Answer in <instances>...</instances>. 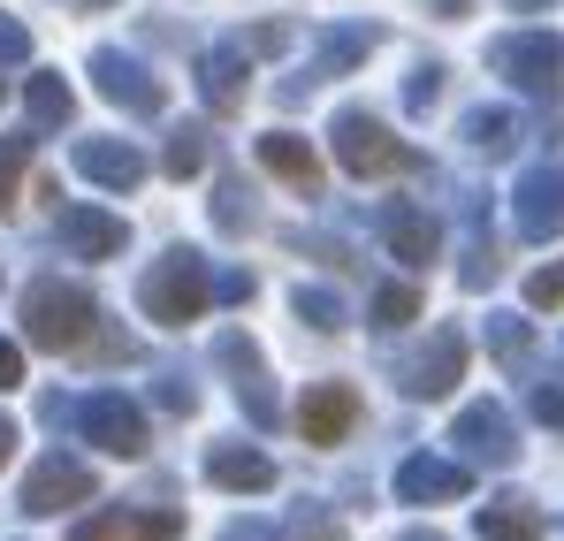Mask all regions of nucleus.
I'll return each mask as SVG.
<instances>
[{
    "instance_id": "nucleus-1",
    "label": "nucleus",
    "mask_w": 564,
    "mask_h": 541,
    "mask_svg": "<svg viewBox=\"0 0 564 541\" xmlns=\"http://www.w3.org/2000/svg\"><path fill=\"white\" fill-rule=\"evenodd\" d=\"M206 305H214V268H206V252H191V245H169L153 268L138 274V313L161 321V328H184Z\"/></svg>"
},
{
    "instance_id": "nucleus-2",
    "label": "nucleus",
    "mask_w": 564,
    "mask_h": 541,
    "mask_svg": "<svg viewBox=\"0 0 564 541\" xmlns=\"http://www.w3.org/2000/svg\"><path fill=\"white\" fill-rule=\"evenodd\" d=\"M93 321H99V305H93L85 282L39 274V282L23 290V344H39V351H85Z\"/></svg>"
},
{
    "instance_id": "nucleus-3",
    "label": "nucleus",
    "mask_w": 564,
    "mask_h": 541,
    "mask_svg": "<svg viewBox=\"0 0 564 541\" xmlns=\"http://www.w3.org/2000/svg\"><path fill=\"white\" fill-rule=\"evenodd\" d=\"M69 435H85V443L107 451V457H138L145 451V412H138L122 389H85V397L69 404Z\"/></svg>"
},
{
    "instance_id": "nucleus-4",
    "label": "nucleus",
    "mask_w": 564,
    "mask_h": 541,
    "mask_svg": "<svg viewBox=\"0 0 564 541\" xmlns=\"http://www.w3.org/2000/svg\"><path fill=\"white\" fill-rule=\"evenodd\" d=\"M488 69L511 77L519 91H534V99H557L564 91V39H550V31H503L488 46Z\"/></svg>"
},
{
    "instance_id": "nucleus-5",
    "label": "nucleus",
    "mask_w": 564,
    "mask_h": 541,
    "mask_svg": "<svg viewBox=\"0 0 564 541\" xmlns=\"http://www.w3.org/2000/svg\"><path fill=\"white\" fill-rule=\"evenodd\" d=\"M93 465L77 451H46L31 473H23V496H15V511L23 519H54V511H69V504H93Z\"/></svg>"
},
{
    "instance_id": "nucleus-6",
    "label": "nucleus",
    "mask_w": 564,
    "mask_h": 541,
    "mask_svg": "<svg viewBox=\"0 0 564 541\" xmlns=\"http://www.w3.org/2000/svg\"><path fill=\"white\" fill-rule=\"evenodd\" d=\"M328 138H336V169H351V176H389V169H412V153L389 138V122L367 115V107H344L336 122H328Z\"/></svg>"
},
{
    "instance_id": "nucleus-7",
    "label": "nucleus",
    "mask_w": 564,
    "mask_h": 541,
    "mask_svg": "<svg viewBox=\"0 0 564 541\" xmlns=\"http://www.w3.org/2000/svg\"><path fill=\"white\" fill-rule=\"evenodd\" d=\"M375 46H381V31H375V23H344V31H321L313 62H305L297 77H282V85H275V99H282V107H297V99H305V91L321 85V77H344V69H359V62H367Z\"/></svg>"
},
{
    "instance_id": "nucleus-8",
    "label": "nucleus",
    "mask_w": 564,
    "mask_h": 541,
    "mask_svg": "<svg viewBox=\"0 0 564 541\" xmlns=\"http://www.w3.org/2000/svg\"><path fill=\"white\" fill-rule=\"evenodd\" d=\"M214 366H229L245 420H252V428H275L282 404H275V389H268V359H260V344H252L245 328H221V336H214Z\"/></svg>"
},
{
    "instance_id": "nucleus-9",
    "label": "nucleus",
    "mask_w": 564,
    "mask_h": 541,
    "mask_svg": "<svg viewBox=\"0 0 564 541\" xmlns=\"http://www.w3.org/2000/svg\"><path fill=\"white\" fill-rule=\"evenodd\" d=\"M93 85H99V99H115L122 115H161L169 107V91H161V77L145 69V62H130L122 46H93Z\"/></svg>"
},
{
    "instance_id": "nucleus-10",
    "label": "nucleus",
    "mask_w": 564,
    "mask_h": 541,
    "mask_svg": "<svg viewBox=\"0 0 564 541\" xmlns=\"http://www.w3.org/2000/svg\"><path fill=\"white\" fill-rule=\"evenodd\" d=\"M451 443H458L466 465H488V473L519 465V428H511V412H503V404H466V412H458V428H451Z\"/></svg>"
},
{
    "instance_id": "nucleus-11",
    "label": "nucleus",
    "mask_w": 564,
    "mask_h": 541,
    "mask_svg": "<svg viewBox=\"0 0 564 541\" xmlns=\"http://www.w3.org/2000/svg\"><path fill=\"white\" fill-rule=\"evenodd\" d=\"M511 229L527 245L564 237V169H527L519 176V191H511Z\"/></svg>"
},
{
    "instance_id": "nucleus-12",
    "label": "nucleus",
    "mask_w": 564,
    "mask_h": 541,
    "mask_svg": "<svg viewBox=\"0 0 564 541\" xmlns=\"http://www.w3.org/2000/svg\"><path fill=\"white\" fill-rule=\"evenodd\" d=\"M397 381H404V397H451L466 381V336L458 328H435L412 359L397 366Z\"/></svg>"
},
{
    "instance_id": "nucleus-13",
    "label": "nucleus",
    "mask_w": 564,
    "mask_h": 541,
    "mask_svg": "<svg viewBox=\"0 0 564 541\" xmlns=\"http://www.w3.org/2000/svg\"><path fill=\"white\" fill-rule=\"evenodd\" d=\"M375 229H381V245H389L404 268H427V260L443 252L435 214H427V206H412V198H381V206H375Z\"/></svg>"
},
{
    "instance_id": "nucleus-14",
    "label": "nucleus",
    "mask_w": 564,
    "mask_h": 541,
    "mask_svg": "<svg viewBox=\"0 0 564 541\" xmlns=\"http://www.w3.org/2000/svg\"><path fill=\"white\" fill-rule=\"evenodd\" d=\"M473 488V465L466 457H404L397 465V504H458Z\"/></svg>"
},
{
    "instance_id": "nucleus-15",
    "label": "nucleus",
    "mask_w": 564,
    "mask_h": 541,
    "mask_svg": "<svg viewBox=\"0 0 564 541\" xmlns=\"http://www.w3.org/2000/svg\"><path fill=\"white\" fill-rule=\"evenodd\" d=\"M69 161H77V176L99 183V191H138V183H145V153H138L130 138H77Z\"/></svg>"
},
{
    "instance_id": "nucleus-16",
    "label": "nucleus",
    "mask_w": 564,
    "mask_h": 541,
    "mask_svg": "<svg viewBox=\"0 0 564 541\" xmlns=\"http://www.w3.org/2000/svg\"><path fill=\"white\" fill-rule=\"evenodd\" d=\"M351 420H359V389H351V381H313L305 404H297V428H305V443H321V451L344 443Z\"/></svg>"
},
{
    "instance_id": "nucleus-17",
    "label": "nucleus",
    "mask_w": 564,
    "mask_h": 541,
    "mask_svg": "<svg viewBox=\"0 0 564 541\" xmlns=\"http://www.w3.org/2000/svg\"><path fill=\"white\" fill-rule=\"evenodd\" d=\"M184 534V519L176 511H130V504H115V511H93V519H77L69 541H176Z\"/></svg>"
},
{
    "instance_id": "nucleus-18",
    "label": "nucleus",
    "mask_w": 564,
    "mask_h": 541,
    "mask_svg": "<svg viewBox=\"0 0 564 541\" xmlns=\"http://www.w3.org/2000/svg\"><path fill=\"white\" fill-rule=\"evenodd\" d=\"M54 237H62V252H77V260H115V252L130 245V229H122L115 214H99V206H62V214H54Z\"/></svg>"
},
{
    "instance_id": "nucleus-19",
    "label": "nucleus",
    "mask_w": 564,
    "mask_h": 541,
    "mask_svg": "<svg viewBox=\"0 0 564 541\" xmlns=\"http://www.w3.org/2000/svg\"><path fill=\"white\" fill-rule=\"evenodd\" d=\"M206 480L229 488V496H260V488H275V457L252 451V443H214L206 451Z\"/></svg>"
},
{
    "instance_id": "nucleus-20",
    "label": "nucleus",
    "mask_w": 564,
    "mask_h": 541,
    "mask_svg": "<svg viewBox=\"0 0 564 541\" xmlns=\"http://www.w3.org/2000/svg\"><path fill=\"white\" fill-rule=\"evenodd\" d=\"M245 46H206L198 54V99L214 107V115H237L245 107Z\"/></svg>"
},
{
    "instance_id": "nucleus-21",
    "label": "nucleus",
    "mask_w": 564,
    "mask_h": 541,
    "mask_svg": "<svg viewBox=\"0 0 564 541\" xmlns=\"http://www.w3.org/2000/svg\"><path fill=\"white\" fill-rule=\"evenodd\" d=\"M260 169H275V176L297 183V191H321V153H313L305 138H290V130H268V138H260Z\"/></svg>"
},
{
    "instance_id": "nucleus-22",
    "label": "nucleus",
    "mask_w": 564,
    "mask_h": 541,
    "mask_svg": "<svg viewBox=\"0 0 564 541\" xmlns=\"http://www.w3.org/2000/svg\"><path fill=\"white\" fill-rule=\"evenodd\" d=\"M23 107H31V130H62L77 115V91H69L62 69H31L23 77Z\"/></svg>"
},
{
    "instance_id": "nucleus-23",
    "label": "nucleus",
    "mask_w": 564,
    "mask_h": 541,
    "mask_svg": "<svg viewBox=\"0 0 564 541\" xmlns=\"http://www.w3.org/2000/svg\"><path fill=\"white\" fill-rule=\"evenodd\" d=\"M473 527H480V541H542L550 519H542L527 496H496V504H480V519H473Z\"/></svg>"
},
{
    "instance_id": "nucleus-24",
    "label": "nucleus",
    "mask_w": 564,
    "mask_h": 541,
    "mask_svg": "<svg viewBox=\"0 0 564 541\" xmlns=\"http://www.w3.org/2000/svg\"><path fill=\"white\" fill-rule=\"evenodd\" d=\"M466 145L488 153V161H503V153L519 145V115H511V107H473L466 115Z\"/></svg>"
},
{
    "instance_id": "nucleus-25",
    "label": "nucleus",
    "mask_w": 564,
    "mask_h": 541,
    "mask_svg": "<svg viewBox=\"0 0 564 541\" xmlns=\"http://www.w3.org/2000/svg\"><path fill=\"white\" fill-rule=\"evenodd\" d=\"M206 153H214L206 122H176V130H169V145H161V169L184 183V176H198V169H206Z\"/></svg>"
},
{
    "instance_id": "nucleus-26",
    "label": "nucleus",
    "mask_w": 564,
    "mask_h": 541,
    "mask_svg": "<svg viewBox=\"0 0 564 541\" xmlns=\"http://www.w3.org/2000/svg\"><path fill=\"white\" fill-rule=\"evenodd\" d=\"M252 221H260L252 183H245V176H221V183H214V229H221V237H245Z\"/></svg>"
},
{
    "instance_id": "nucleus-27",
    "label": "nucleus",
    "mask_w": 564,
    "mask_h": 541,
    "mask_svg": "<svg viewBox=\"0 0 564 541\" xmlns=\"http://www.w3.org/2000/svg\"><path fill=\"white\" fill-rule=\"evenodd\" d=\"M290 313H297L305 328H321V336H336V328L351 321V313H344V297H336V290H321V282H297V290H290Z\"/></svg>"
},
{
    "instance_id": "nucleus-28",
    "label": "nucleus",
    "mask_w": 564,
    "mask_h": 541,
    "mask_svg": "<svg viewBox=\"0 0 564 541\" xmlns=\"http://www.w3.org/2000/svg\"><path fill=\"white\" fill-rule=\"evenodd\" d=\"M31 145H39V130H8V138H0V214L15 206V183L31 169Z\"/></svg>"
},
{
    "instance_id": "nucleus-29",
    "label": "nucleus",
    "mask_w": 564,
    "mask_h": 541,
    "mask_svg": "<svg viewBox=\"0 0 564 541\" xmlns=\"http://www.w3.org/2000/svg\"><path fill=\"white\" fill-rule=\"evenodd\" d=\"M412 321H420V290H412V282H381L375 290V328L397 336V328H412Z\"/></svg>"
},
{
    "instance_id": "nucleus-30",
    "label": "nucleus",
    "mask_w": 564,
    "mask_h": 541,
    "mask_svg": "<svg viewBox=\"0 0 564 541\" xmlns=\"http://www.w3.org/2000/svg\"><path fill=\"white\" fill-rule=\"evenodd\" d=\"M527 344H534V328H527L519 313H488V351H496L503 366H519V359H527Z\"/></svg>"
},
{
    "instance_id": "nucleus-31",
    "label": "nucleus",
    "mask_w": 564,
    "mask_h": 541,
    "mask_svg": "<svg viewBox=\"0 0 564 541\" xmlns=\"http://www.w3.org/2000/svg\"><path fill=\"white\" fill-rule=\"evenodd\" d=\"M527 412H534L542 428H564V374H534V381H527Z\"/></svg>"
},
{
    "instance_id": "nucleus-32",
    "label": "nucleus",
    "mask_w": 564,
    "mask_h": 541,
    "mask_svg": "<svg viewBox=\"0 0 564 541\" xmlns=\"http://www.w3.org/2000/svg\"><path fill=\"white\" fill-rule=\"evenodd\" d=\"M290 541H344V527H336L321 504H297V511H290Z\"/></svg>"
},
{
    "instance_id": "nucleus-33",
    "label": "nucleus",
    "mask_w": 564,
    "mask_h": 541,
    "mask_svg": "<svg viewBox=\"0 0 564 541\" xmlns=\"http://www.w3.org/2000/svg\"><path fill=\"white\" fill-rule=\"evenodd\" d=\"M496 268H503V260H496V245H488V237H473V245H466V268H458V282H466V290H488V282H496Z\"/></svg>"
},
{
    "instance_id": "nucleus-34",
    "label": "nucleus",
    "mask_w": 564,
    "mask_h": 541,
    "mask_svg": "<svg viewBox=\"0 0 564 541\" xmlns=\"http://www.w3.org/2000/svg\"><path fill=\"white\" fill-rule=\"evenodd\" d=\"M435 99H443V62H420V69H412V85H404V107H412V115H427Z\"/></svg>"
},
{
    "instance_id": "nucleus-35",
    "label": "nucleus",
    "mask_w": 564,
    "mask_h": 541,
    "mask_svg": "<svg viewBox=\"0 0 564 541\" xmlns=\"http://www.w3.org/2000/svg\"><path fill=\"white\" fill-rule=\"evenodd\" d=\"M153 397H161V412H198V389H191V374H161V381H153Z\"/></svg>"
},
{
    "instance_id": "nucleus-36",
    "label": "nucleus",
    "mask_w": 564,
    "mask_h": 541,
    "mask_svg": "<svg viewBox=\"0 0 564 541\" xmlns=\"http://www.w3.org/2000/svg\"><path fill=\"white\" fill-rule=\"evenodd\" d=\"M23 62H31V31L15 15H0V69H23Z\"/></svg>"
},
{
    "instance_id": "nucleus-37",
    "label": "nucleus",
    "mask_w": 564,
    "mask_h": 541,
    "mask_svg": "<svg viewBox=\"0 0 564 541\" xmlns=\"http://www.w3.org/2000/svg\"><path fill=\"white\" fill-rule=\"evenodd\" d=\"M527 305H564V260L527 274Z\"/></svg>"
},
{
    "instance_id": "nucleus-38",
    "label": "nucleus",
    "mask_w": 564,
    "mask_h": 541,
    "mask_svg": "<svg viewBox=\"0 0 564 541\" xmlns=\"http://www.w3.org/2000/svg\"><path fill=\"white\" fill-rule=\"evenodd\" d=\"M237 46H245V54H282V46H290V31H282V23H260V31H245Z\"/></svg>"
},
{
    "instance_id": "nucleus-39",
    "label": "nucleus",
    "mask_w": 564,
    "mask_h": 541,
    "mask_svg": "<svg viewBox=\"0 0 564 541\" xmlns=\"http://www.w3.org/2000/svg\"><path fill=\"white\" fill-rule=\"evenodd\" d=\"M8 389H23V344L0 336V397H8Z\"/></svg>"
},
{
    "instance_id": "nucleus-40",
    "label": "nucleus",
    "mask_w": 564,
    "mask_h": 541,
    "mask_svg": "<svg viewBox=\"0 0 564 541\" xmlns=\"http://www.w3.org/2000/svg\"><path fill=\"white\" fill-rule=\"evenodd\" d=\"M214 297H229V305H245V297H252V274H245V268L214 274Z\"/></svg>"
},
{
    "instance_id": "nucleus-41",
    "label": "nucleus",
    "mask_w": 564,
    "mask_h": 541,
    "mask_svg": "<svg viewBox=\"0 0 564 541\" xmlns=\"http://www.w3.org/2000/svg\"><path fill=\"white\" fill-rule=\"evenodd\" d=\"M214 541H282V534L268 527V519H237V527H221Z\"/></svg>"
},
{
    "instance_id": "nucleus-42",
    "label": "nucleus",
    "mask_w": 564,
    "mask_h": 541,
    "mask_svg": "<svg viewBox=\"0 0 564 541\" xmlns=\"http://www.w3.org/2000/svg\"><path fill=\"white\" fill-rule=\"evenodd\" d=\"M15 443H23V435H15V420H8V412H0V465H8V457H15Z\"/></svg>"
},
{
    "instance_id": "nucleus-43",
    "label": "nucleus",
    "mask_w": 564,
    "mask_h": 541,
    "mask_svg": "<svg viewBox=\"0 0 564 541\" xmlns=\"http://www.w3.org/2000/svg\"><path fill=\"white\" fill-rule=\"evenodd\" d=\"M397 541H451V534H435V527H404Z\"/></svg>"
},
{
    "instance_id": "nucleus-44",
    "label": "nucleus",
    "mask_w": 564,
    "mask_h": 541,
    "mask_svg": "<svg viewBox=\"0 0 564 541\" xmlns=\"http://www.w3.org/2000/svg\"><path fill=\"white\" fill-rule=\"evenodd\" d=\"M473 0H435V15H466Z\"/></svg>"
},
{
    "instance_id": "nucleus-45",
    "label": "nucleus",
    "mask_w": 564,
    "mask_h": 541,
    "mask_svg": "<svg viewBox=\"0 0 564 541\" xmlns=\"http://www.w3.org/2000/svg\"><path fill=\"white\" fill-rule=\"evenodd\" d=\"M62 8H85V15H93V8H115V0H62Z\"/></svg>"
},
{
    "instance_id": "nucleus-46",
    "label": "nucleus",
    "mask_w": 564,
    "mask_h": 541,
    "mask_svg": "<svg viewBox=\"0 0 564 541\" xmlns=\"http://www.w3.org/2000/svg\"><path fill=\"white\" fill-rule=\"evenodd\" d=\"M511 8H519V15H527V8H542V0H511Z\"/></svg>"
}]
</instances>
